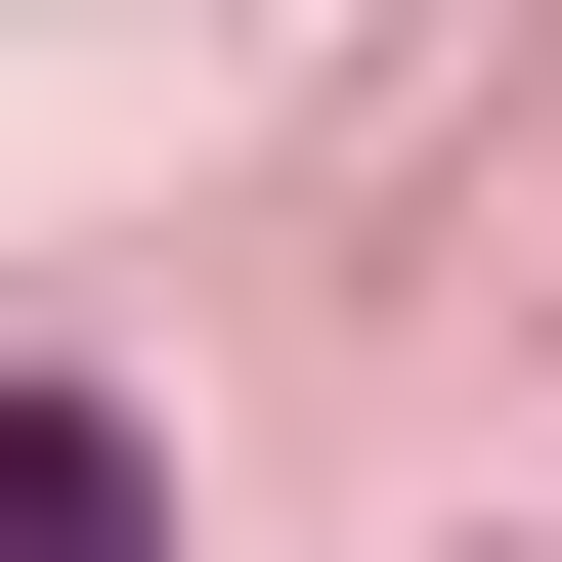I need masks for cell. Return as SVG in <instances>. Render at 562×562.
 I'll list each match as a JSON object with an SVG mask.
<instances>
[{"mask_svg": "<svg viewBox=\"0 0 562 562\" xmlns=\"http://www.w3.org/2000/svg\"><path fill=\"white\" fill-rule=\"evenodd\" d=\"M0 562H173V476H131L87 390H0Z\"/></svg>", "mask_w": 562, "mask_h": 562, "instance_id": "6da1fadb", "label": "cell"}]
</instances>
